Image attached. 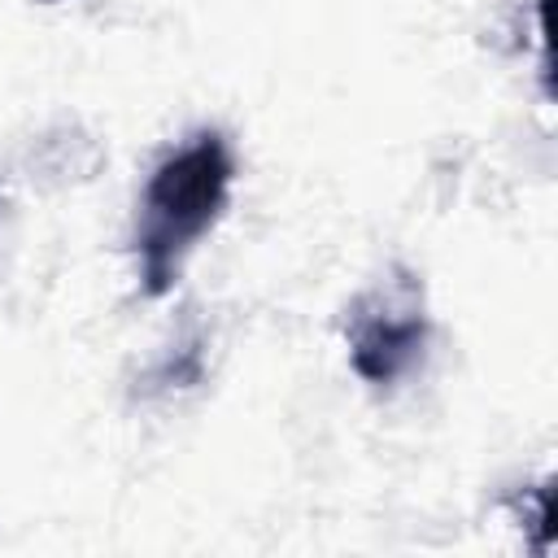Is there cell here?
Segmentation results:
<instances>
[{"instance_id":"3957f363","label":"cell","mask_w":558,"mask_h":558,"mask_svg":"<svg viewBox=\"0 0 558 558\" xmlns=\"http://www.w3.org/2000/svg\"><path fill=\"white\" fill-rule=\"evenodd\" d=\"M44 4H52V0H44Z\"/></svg>"},{"instance_id":"6da1fadb","label":"cell","mask_w":558,"mask_h":558,"mask_svg":"<svg viewBox=\"0 0 558 558\" xmlns=\"http://www.w3.org/2000/svg\"><path fill=\"white\" fill-rule=\"evenodd\" d=\"M231 179H235V157L218 131L192 135L148 174L135 218V262L148 296L174 288L183 257L222 218Z\"/></svg>"},{"instance_id":"7a4b0ae2","label":"cell","mask_w":558,"mask_h":558,"mask_svg":"<svg viewBox=\"0 0 558 558\" xmlns=\"http://www.w3.org/2000/svg\"><path fill=\"white\" fill-rule=\"evenodd\" d=\"M344 336H349V362L371 388H388L405 371H414L427 344V314H423L418 279L397 270L375 292L353 301Z\"/></svg>"}]
</instances>
